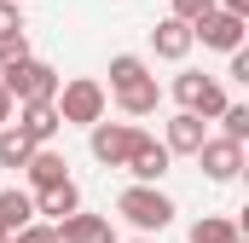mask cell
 <instances>
[{"label": "cell", "instance_id": "obj_1", "mask_svg": "<svg viewBox=\"0 0 249 243\" xmlns=\"http://www.w3.org/2000/svg\"><path fill=\"white\" fill-rule=\"evenodd\" d=\"M58 122L64 127H93V122L110 110V93L99 75H75V81H58Z\"/></svg>", "mask_w": 249, "mask_h": 243}, {"label": "cell", "instance_id": "obj_2", "mask_svg": "<svg viewBox=\"0 0 249 243\" xmlns=\"http://www.w3.org/2000/svg\"><path fill=\"white\" fill-rule=\"evenodd\" d=\"M116 214H122L133 232H162V226H174V197L157 191V185H145V180H133L116 197Z\"/></svg>", "mask_w": 249, "mask_h": 243}, {"label": "cell", "instance_id": "obj_3", "mask_svg": "<svg viewBox=\"0 0 249 243\" xmlns=\"http://www.w3.org/2000/svg\"><path fill=\"white\" fill-rule=\"evenodd\" d=\"M58 69L53 64H41L35 52L23 64H12V69H0V87L12 93V104H47V99H58Z\"/></svg>", "mask_w": 249, "mask_h": 243}, {"label": "cell", "instance_id": "obj_4", "mask_svg": "<svg viewBox=\"0 0 249 243\" xmlns=\"http://www.w3.org/2000/svg\"><path fill=\"white\" fill-rule=\"evenodd\" d=\"M139 133L145 127H133V122H93L87 127V151H93V162H105V168H122L127 162V151L139 145Z\"/></svg>", "mask_w": 249, "mask_h": 243}, {"label": "cell", "instance_id": "obj_5", "mask_svg": "<svg viewBox=\"0 0 249 243\" xmlns=\"http://www.w3.org/2000/svg\"><path fill=\"white\" fill-rule=\"evenodd\" d=\"M174 99H180V110H191V116H203V122H214L226 110V87H220L214 75H203V69L174 75Z\"/></svg>", "mask_w": 249, "mask_h": 243}, {"label": "cell", "instance_id": "obj_6", "mask_svg": "<svg viewBox=\"0 0 249 243\" xmlns=\"http://www.w3.org/2000/svg\"><path fill=\"white\" fill-rule=\"evenodd\" d=\"M244 35H249V17L226 12V6H209L203 17H191V41H203V47H214V52L244 47Z\"/></svg>", "mask_w": 249, "mask_h": 243}, {"label": "cell", "instance_id": "obj_7", "mask_svg": "<svg viewBox=\"0 0 249 243\" xmlns=\"http://www.w3.org/2000/svg\"><path fill=\"white\" fill-rule=\"evenodd\" d=\"M197 162H203V174L214 185H226V180L244 174V145L226 139V133H220V139H203V145H197Z\"/></svg>", "mask_w": 249, "mask_h": 243}, {"label": "cell", "instance_id": "obj_8", "mask_svg": "<svg viewBox=\"0 0 249 243\" xmlns=\"http://www.w3.org/2000/svg\"><path fill=\"white\" fill-rule=\"evenodd\" d=\"M12 127H18V133H23V139H29V145H53V139H58V104H53V99H47V104H18V110H12Z\"/></svg>", "mask_w": 249, "mask_h": 243}, {"label": "cell", "instance_id": "obj_9", "mask_svg": "<svg viewBox=\"0 0 249 243\" xmlns=\"http://www.w3.org/2000/svg\"><path fill=\"white\" fill-rule=\"evenodd\" d=\"M168 162H174V156H168V145H157V139H151V133H139V145H133V151H127V174H133V180H145V185H157L162 180V174H168Z\"/></svg>", "mask_w": 249, "mask_h": 243}, {"label": "cell", "instance_id": "obj_10", "mask_svg": "<svg viewBox=\"0 0 249 243\" xmlns=\"http://www.w3.org/2000/svg\"><path fill=\"white\" fill-rule=\"evenodd\" d=\"M191 47H197V41H191V23H186V17H174V12L151 29V52H157V58H168V64H186Z\"/></svg>", "mask_w": 249, "mask_h": 243}, {"label": "cell", "instance_id": "obj_11", "mask_svg": "<svg viewBox=\"0 0 249 243\" xmlns=\"http://www.w3.org/2000/svg\"><path fill=\"white\" fill-rule=\"evenodd\" d=\"M209 139V122L180 110V116H168V133H162V145H168V156H197V145Z\"/></svg>", "mask_w": 249, "mask_h": 243}, {"label": "cell", "instance_id": "obj_12", "mask_svg": "<svg viewBox=\"0 0 249 243\" xmlns=\"http://www.w3.org/2000/svg\"><path fill=\"white\" fill-rule=\"evenodd\" d=\"M53 226H58L64 243H116V232H110L105 214H81V208H75V214H64V220H53Z\"/></svg>", "mask_w": 249, "mask_h": 243}, {"label": "cell", "instance_id": "obj_13", "mask_svg": "<svg viewBox=\"0 0 249 243\" xmlns=\"http://www.w3.org/2000/svg\"><path fill=\"white\" fill-rule=\"evenodd\" d=\"M29 197H35V214H47V220H64V214L81 208V185H75V180L41 185V191H29Z\"/></svg>", "mask_w": 249, "mask_h": 243}, {"label": "cell", "instance_id": "obj_14", "mask_svg": "<svg viewBox=\"0 0 249 243\" xmlns=\"http://www.w3.org/2000/svg\"><path fill=\"white\" fill-rule=\"evenodd\" d=\"M23 174H29L35 191H41V185H58V180H70V156L53 151V145H35V151H29V162H23Z\"/></svg>", "mask_w": 249, "mask_h": 243}, {"label": "cell", "instance_id": "obj_15", "mask_svg": "<svg viewBox=\"0 0 249 243\" xmlns=\"http://www.w3.org/2000/svg\"><path fill=\"white\" fill-rule=\"evenodd\" d=\"M29 220H35V197H29V191H18V185H6V191H0V232L12 238V232H18V226H29Z\"/></svg>", "mask_w": 249, "mask_h": 243}, {"label": "cell", "instance_id": "obj_16", "mask_svg": "<svg viewBox=\"0 0 249 243\" xmlns=\"http://www.w3.org/2000/svg\"><path fill=\"white\" fill-rule=\"evenodd\" d=\"M110 99H116L122 116H151L162 93H157V75H145V81H133V87H122V93H110Z\"/></svg>", "mask_w": 249, "mask_h": 243}, {"label": "cell", "instance_id": "obj_17", "mask_svg": "<svg viewBox=\"0 0 249 243\" xmlns=\"http://www.w3.org/2000/svg\"><path fill=\"white\" fill-rule=\"evenodd\" d=\"M191 243H238V220H226V214H203V220L191 226Z\"/></svg>", "mask_w": 249, "mask_h": 243}, {"label": "cell", "instance_id": "obj_18", "mask_svg": "<svg viewBox=\"0 0 249 243\" xmlns=\"http://www.w3.org/2000/svg\"><path fill=\"white\" fill-rule=\"evenodd\" d=\"M151 69H145V58H133V52H116L110 58V87L105 93H122V87H133V81H145Z\"/></svg>", "mask_w": 249, "mask_h": 243}, {"label": "cell", "instance_id": "obj_19", "mask_svg": "<svg viewBox=\"0 0 249 243\" xmlns=\"http://www.w3.org/2000/svg\"><path fill=\"white\" fill-rule=\"evenodd\" d=\"M29 151H35V145L6 122V127H0V168H23V162H29Z\"/></svg>", "mask_w": 249, "mask_h": 243}, {"label": "cell", "instance_id": "obj_20", "mask_svg": "<svg viewBox=\"0 0 249 243\" xmlns=\"http://www.w3.org/2000/svg\"><path fill=\"white\" fill-rule=\"evenodd\" d=\"M29 58V35L23 29H12V35H0V69H12V64Z\"/></svg>", "mask_w": 249, "mask_h": 243}, {"label": "cell", "instance_id": "obj_21", "mask_svg": "<svg viewBox=\"0 0 249 243\" xmlns=\"http://www.w3.org/2000/svg\"><path fill=\"white\" fill-rule=\"evenodd\" d=\"M12 243H64V238H58V226H53V220H29V226H18V232H12Z\"/></svg>", "mask_w": 249, "mask_h": 243}, {"label": "cell", "instance_id": "obj_22", "mask_svg": "<svg viewBox=\"0 0 249 243\" xmlns=\"http://www.w3.org/2000/svg\"><path fill=\"white\" fill-rule=\"evenodd\" d=\"M214 122H226V139H238V145L249 139V104H226Z\"/></svg>", "mask_w": 249, "mask_h": 243}, {"label": "cell", "instance_id": "obj_23", "mask_svg": "<svg viewBox=\"0 0 249 243\" xmlns=\"http://www.w3.org/2000/svg\"><path fill=\"white\" fill-rule=\"evenodd\" d=\"M23 29V0H0V35Z\"/></svg>", "mask_w": 249, "mask_h": 243}, {"label": "cell", "instance_id": "obj_24", "mask_svg": "<svg viewBox=\"0 0 249 243\" xmlns=\"http://www.w3.org/2000/svg\"><path fill=\"white\" fill-rule=\"evenodd\" d=\"M209 6H214V0H174V17H203V12H209Z\"/></svg>", "mask_w": 249, "mask_h": 243}, {"label": "cell", "instance_id": "obj_25", "mask_svg": "<svg viewBox=\"0 0 249 243\" xmlns=\"http://www.w3.org/2000/svg\"><path fill=\"white\" fill-rule=\"evenodd\" d=\"M226 58H232V69H226V75H232V81H249V52H244V47H232Z\"/></svg>", "mask_w": 249, "mask_h": 243}, {"label": "cell", "instance_id": "obj_26", "mask_svg": "<svg viewBox=\"0 0 249 243\" xmlns=\"http://www.w3.org/2000/svg\"><path fill=\"white\" fill-rule=\"evenodd\" d=\"M12 110H18V104H12V93H6V87H0V127H6V122H12Z\"/></svg>", "mask_w": 249, "mask_h": 243}, {"label": "cell", "instance_id": "obj_27", "mask_svg": "<svg viewBox=\"0 0 249 243\" xmlns=\"http://www.w3.org/2000/svg\"><path fill=\"white\" fill-rule=\"evenodd\" d=\"M214 6H226V12H238V17H249V0H214Z\"/></svg>", "mask_w": 249, "mask_h": 243}, {"label": "cell", "instance_id": "obj_28", "mask_svg": "<svg viewBox=\"0 0 249 243\" xmlns=\"http://www.w3.org/2000/svg\"><path fill=\"white\" fill-rule=\"evenodd\" d=\"M0 243H12V238H6V232H0Z\"/></svg>", "mask_w": 249, "mask_h": 243}, {"label": "cell", "instance_id": "obj_29", "mask_svg": "<svg viewBox=\"0 0 249 243\" xmlns=\"http://www.w3.org/2000/svg\"><path fill=\"white\" fill-rule=\"evenodd\" d=\"M133 243H145V238H133Z\"/></svg>", "mask_w": 249, "mask_h": 243}, {"label": "cell", "instance_id": "obj_30", "mask_svg": "<svg viewBox=\"0 0 249 243\" xmlns=\"http://www.w3.org/2000/svg\"><path fill=\"white\" fill-rule=\"evenodd\" d=\"M238 243H244V238H238Z\"/></svg>", "mask_w": 249, "mask_h": 243}]
</instances>
